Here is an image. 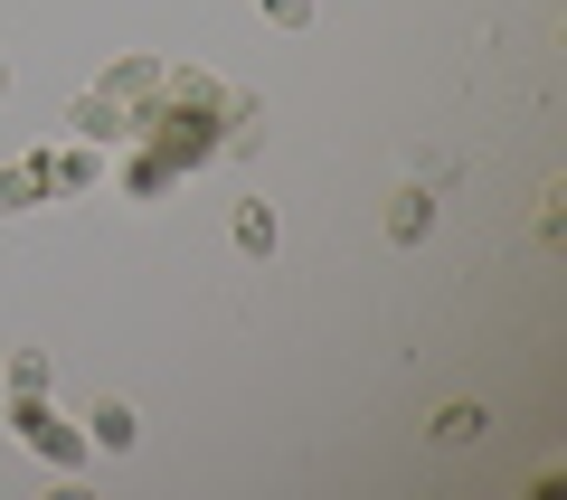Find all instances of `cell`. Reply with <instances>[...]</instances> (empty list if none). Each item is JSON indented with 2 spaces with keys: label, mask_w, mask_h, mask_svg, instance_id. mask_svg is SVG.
<instances>
[{
  "label": "cell",
  "mask_w": 567,
  "mask_h": 500,
  "mask_svg": "<svg viewBox=\"0 0 567 500\" xmlns=\"http://www.w3.org/2000/svg\"><path fill=\"white\" fill-rule=\"evenodd\" d=\"M256 142H265V104L256 95H227L218 104V160H246Z\"/></svg>",
  "instance_id": "cell-7"
},
{
  "label": "cell",
  "mask_w": 567,
  "mask_h": 500,
  "mask_svg": "<svg viewBox=\"0 0 567 500\" xmlns=\"http://www.w3.org/2000/svg\"><path fill=\"white\" fill-rule=\"evenodd\" d=\"M0 95H10V58H0Z\"/></svg>",
  "instance_id": "cell-13"
},
{
  "label": "cell",
  "mask_w": 567,
  "mask_h": 500,
  "mask_svg": "<svg viewBox=\"0 0 567 500\" xmlns=\"http://www.w3.org/2000/svg\"><path fill=\"white\" fill-rule=\"evenodd\" d=\"M85 444H95V454H133V444H142V416H133L123 397H95V406H85Z\"/></svg>",
  "instance_id": "cell-6"
},
{
  "label": "cell",
  "mask_w": 567,
  "mask_h": 500,
  "mask_svg": "<svg viewBox=\"0 0 567 500\" xmlns=\"http://www.w3.org/2000/svg\"><path fill=\"white\" fill-rule=\"evenodd\" d=\"M48 170V199H76V189H104V152L95 142H66V152H39Z\"/></svg>",
  "instance_id": "cell-3"
},
{
  "label": "cell",
  "mask_w": 567,
  "mask_h": 500,
  "mask_svg": "<svg viewBox=\"0 0 567 500\" xmlns=\"http://www.w3.org/2000/svg\"><path fill=\"white\" fill-rule=\"evenodd\" d=\"M275 246H284V218L265 199H246L237 208V256H275Z\"/></svg>",
  "instance_id": "cell-9"
},
{
  "label": "cell",
  "mask_w": 567,
  "mask_h": 500,
  "mask_svg": "<svg viewBox=\"0 0 567 500\" xmlns=\"http://www.w3.org/2000/svg\"><path fill=\"white\" fill-rule=\"evenodd\" d=\"M388 246H425V237H435V189H416V180H406V189H388Z\"/></svg>",
  "instance_id": "cell-5"
},
{
  "label": "cell",
  "mask_w": 567,
  "mask_h": 500,
  "mask_svg": "<svg viewBox=\"0 0 567 500\" xmlns=\"http://www.w3.org/2000/svg\"><path fill=\"white\" fill-rule=\"evenodd\" d=\"M66 133H76V142H95V152H123V142H133V114H123V104H114V95L95 85V95H76Z\"/></svg>",
  "instance_id": "cell-2"
},
{
  "label": "cell",
  "mask_w": 567,
  "mask_h": 500,
  "mask_svg": "<svg viewBox=\"0 0 567 500\" xmlns=\"http://www.w3.org/2000/svg\"><path fill=\"white\" fill-rule=\"evenodd\" d=\"M10 435H20L29 454L48 462V472H66V481H76L85 462H95V444H85V425H66L58 406H48V397H10Z\"/></svg>",
  "instance_id": "cell-1"
},
{
  "label": "cell",
  "mask_w": 567,
  "mask_h": 500,
  "mask_svg": "<svg viewBox=\"0 0 567 500\" xmlns=\"http://www.w3.org/2000/svg\"><path fill=\"white\" fill-rule=\"evenodd\" d=\"M39 199H48V170H39V152H29V160H10V170H0V218H29Z\"/></svg>",
  "instance_id": "cell-8"
},
{
  "label": "cell",
  "mask_w": 567,
  "mask_h": 500,
  "mask_svg": "<svg viewBox=\"0 0 567 500\" xmlns=\"http://www.w3.org/2000/svg\"><path fill=\"white\" fill-rule=\"evenodd\" d=\"M48 378H58L48 350H20V360H10V397H48Z\"/></svg>",
  "instance_id": "cell-10"
},
{
  "label": "cell",
  "mask_w": 567,
  "mask_h": 500,
  "mask_svg": "<svg viewBox=\"0 0 567 500\" xmlns=\"http://www.w3.org/2000/svg\"><path fill=\"white\" fill-rule=\"evenodd\" d=\"M256 10H265L275 29H312V0H256Z\"/></svg>",
  "instance_id": "cell-12"
},
{
  "label": "cell",
  "mask_w": 567,
  "mask_h": 500,
  "mask_svg": "<svg viewBox=\"0 0 567 500\" xmlns=\"http://www.w3.org/2000/svg\"><path fill=\"white\" fill-rule=\"evenodd\" d=\"M162 76H171L162 58H114L104 66V95H114L123 114H142V104H162Z\"/></svg>",
  "instance_id": "cell-4"
},
{
  "label": "cell",
  "mask_w": 567,
  "mask_h": 500,
  "mask_svg": "<svg viewBox=\"0 0 567 500\" xmlns=\"http://www.w3.org/2000/svg\"><path fill=\"white\" fill-rule=\"evenodd\" d=\"M483 406H445V416H435V444H473V435H483Z\"/></svg>",
  "instance_id": "cell-11"
}]
</instances>
